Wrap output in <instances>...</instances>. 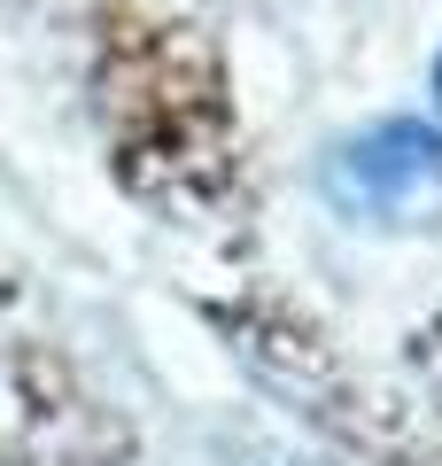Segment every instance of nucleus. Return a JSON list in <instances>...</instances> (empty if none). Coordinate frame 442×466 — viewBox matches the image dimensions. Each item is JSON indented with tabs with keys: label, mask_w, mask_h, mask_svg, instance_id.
Segmentation results:
<instances>
[{
	"label": "nucleus",
	"mask_w": 442,
	"mask_h": 466,
	"mask_svg": "<svg viewBox=\"0 0 442 466\" xmlns=\"http://www.w3.org/2000/svg\"><path fill=\"white\" fill-rule=\"evenodd\" d=\"M334 187H342V202L365 210V218L419 226V218L442 210V133H427L411 116L373 125V133H357L334 156Z\"/></svg>",
	"instance_id": "obj_1"
},
{
	"label": "nucleus",
	"mask_w": 442,
	"mask_h": 466,
	"mask_svg": "<svg viewBox=\"0 0 442 466\" xmlns=\"http://www.w3.org/2000/svg\"><path fill=\"white\" fill-rule=\"evenodd\" d=\"M435 86H442V70H435Z\"/></svg>",
	"instance_id": "obj_2"
}]
</instances>
